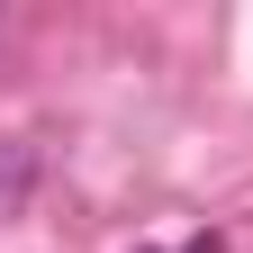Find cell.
I'll return each instance as SVG.
<instances>
[{"mask_svg":"<svg viewBox=\"0 0 253 253\" xmlns=\"http://www.w3.org/2000/svg\"><path fill=\"white\" fill-rule=\"evenodd\" d=\"M27 199H37V145L0 136V217H18Z\"/></svg>","mask_w":253,"mask_h":253,"instance_id":"obj_1","label":"cell"},{"mask_svg":"<svg viewBox=\"0 0 253 253\" xmlns=\"http://www.w3.org/2000/svg\"><path fill=\"white\" fill-rule=\"evenodd\" d=\"M181 253H217V235H199V244H181Z\"/></svg>","mask_w":253,"mask_h":253,"instance_id":"obj_2","label":"cell"}]
</instances>
